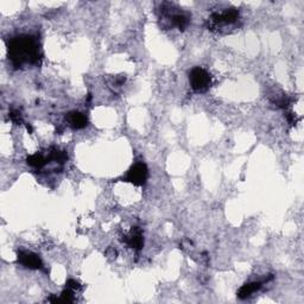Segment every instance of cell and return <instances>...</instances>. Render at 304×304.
I'll return each mask as SVG.
<instances>
[{"label": "cell", "mask_w": 304, "mask_h": 304, "mask_svg": "<svg viewBox=\"0 0 304 304\" xmlns=\"http://www.w3.org/2000/svg\"><path fill=\"white\" fill-rule=\"evenodd\" d=\"M8 56L16 69L39 66L42 52L38 39L28 33L11 37L8 42Z\"/></svg>", "instance_id": "cell-1"}, {"label": "cell", "mask_w": 304, "mask_h": 304, "mask_svg": "<svg viewBox=\"0 0 304 304\" xmlns=\"http://www.w3.org/2000/svg\"><path fill=\"white\" fill-rule=\"evenodd\" d=\"M240 19V12L238 9H227L222 12H214L208 18V29L212 31L226 28V26L234 25Z\"/></svg>", "instance_id": "cell-2"}, {"label": "cell", "mask_w": 304, "mask_h": 304, "mask_svg": "<svg viewBox=\"0 0 304 304\" xmlns=\"http://www.w3.org/2000/svg\"><path fill=\"white\" fill-rule=\"evenodd\" d=\"M189 82L195 92L206 93L212 86L211 74L202 67H195L189 73Z\"/></svg>", "instance_id": "cell-3"}, {"label": "cell", "mask_w": 304, "mask_h": 304, "mask_svg": "<svg viewBox=\"0 0 304 304\" xmlns=\"http://www.w3.org/2000/svg\"><path fill=\"white\" fill-rule=\"evenodd\" d=\"M148 177V169L146 164L144 163H136L130 168V170L127 171L126 176H125V181L130 182L133 185L137 187H141L146 183Z\"/></svg>", "instance_id": "cell-4"}, {"label": "cell", "mask_w": 304, "mask_h": 304, "mask_svg": "<svg viewBox=\"0 0 304 304\" xmlns=\"http://www.w3.org/2000/svg\"><path fill=\"white\" fill-rule=\"evenodd\" d=\"M17 260L20 265H23L26 269L30 270H40L43 268L42 259L39 258L38 255L31 251H24V249H19L18 255H17Z\"/></svg>", "instance_id": "cell-5"}, {"label": "cell", "mask_w": 304, "mask_h": 304, "mask_svg": "<svg viewBox=\"0 0 304 304\" xmlns=\"http://www.w3.org/2000/svg\"><path fill=\"white\" fill-rule=\"evenodd\" d=\"M162 13H163V16L167 15L169 17V19H170V23L174 26H176V28L180 30V31H184L185 29L188 28L189 24H190V15L187 12H176V13H172L170 9H168L169 11H167V9H164L163 6H162Z\"/></svg>", "instance_id": "cell-6"}, {"label": "cell", "mask_w": 304, "mask_h": 304, "mask_svg": "<svg viewBox=\"0 0 304 304\" xmlns=\"http://www.w3.org/2000/svg\"><path fill=\"white\" fill-rule=\"evenodd\" d=\"M124 241L128 247L140 251L144 246L143 231L139 227H132L127 235H124Z\"/></svg>", "instance_id": "cell-7"}, {"label": "cell", "mask_w": 304, "mask_h": 304, "mask_svg": "<svg viewBox=\"0 0 304 304\" xmlns=\"http://www.w3.org/2000/svg\"><path fill=\"white\" fill-rule=\"evenodd\" d=\"M67 123L73 130H81V128H84L88 124V120H87V117L84 116L83 113L77 112V111H73V112H69L66 116Z\"/></svg>", "instance_id": "cell-8"}, {"label": "cell", "mask_w": 304, "mask_h": 304, "mask_svg": "<svg viewBox=\"0 0 304 304\" xmlns=\"http://www.w3.org/2000/svg\"><path fill=\"white\" fill-rule=\"evenodd\" d=\"M263 286V282H252V283H246L239 289V291L236 295L240 299H246L247 297H249L252 293H255L258 291V290L262 289Z\"/></svg>", "instance_id": "cell-9"}, {"label": "cell", "mask_w": 304, "mask_h": 304, "mask_svg": "<svg viewBox=\"0 0 304 304\" xmlns=\"http://www.w3.org/2000/svg\"><path fill=\"white\" fill-rule=\"evenodd\" d=\"M48 161H49L48 158L43 156V155L35 154L26 158V164L35 169H42L45 167L46 163H48Z\"/></svg>", "instance_id": "cell-10"}, {"label": "cell", "mask_w": 304, "mask_h": 304, "mask_svg": "<svg viewBox=\"0 0 304 304\" xmlns=\"http://www.w3.org/2000/svg\"><path fill=\"white\" fill-rule=\"evenodd\" d=\"M48 160L56 162V163L63 164L64 162L68 160V155H67L66 151L60 150V148H56V147H53L52 150H50V152H49V158H48Z\"/></svg>", "instance_id": "cell-11"}, {"label": "cell", "mask_w": 304, "mask_h": 304, "mask_svg": "<svg viewBox=\"0 0 304 304\" xmlns=\"http://www.w3.org/2000/svg\"><path fill=\"white\" fill-rule=\"evenodd\" d=\"M9 118H10V119H11L12 123H15V124H20L23 121V119H22V113H20L18 110L10 111Z\"/></svg>", "instance_id": "cell-12"}, {"label": "cell", "mask_w": 304, "mask_h": 304, "mask_svg": "<svg viewBox=\"0 0 304 304\" xmlns=\"http://www.w3.org/2000/svg\"><path fill=\"white\" fill-rule=\"evenodd\" d=\"M66 288H68V289H70V290H73V291H77V290H79V289L81 288V285H80V283H79V282H76V280L69 279L68 282H67Z\"/></svg>", "instance_id": "cell-13"}, {"label": "cell", "mask_w": 304, "mask_h": 304, "mask_svg": "<svg viewBox=\"0 0 304 304\" xmlns=\"http://www.w3.org/2000/svg\"><path fill=\"white\" fill-rule=\"evenodd\" d=\"M286 119H288L289 124H296L297 123V119H296V116L293 113H286Z\"/></svg>", "instance_id": "cell-14"}, {"label": "cell", "mask_w": 304, "mask_h": 304, "mask_svg": "<svg viewBox=\"0 0 304 304\" xmlns=\"http://www.w3.org/2000/svg\"><path fill=\"white\" fill-rule=\"evenodd\" d=\"M26 128H28V131L30 133L32 132V127H31V125H26Z\"/></svg>", "instance_id": "cell-15"}]
</instances>
